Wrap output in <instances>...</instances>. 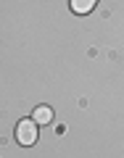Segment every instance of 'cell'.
<instances>
[{
  "mask_svg": "<svg viewBox=\"0 0 124 158\" xmlns=\"http://www.w3.org/2000/svg\"><path fill=\"white\" fill-rule=\"evenodd\" d=\"M32 118L37 121V124H50V121H53V108L50 106H37Z\"/></svg>",
  "mask_w": 124,
  "mask_h": 158,
  "instance_id": "3957f363",
  "label": "cell"
},
{
  "mask_svg": "<svg viewBox=\"0 0 124 158\" xmlns=\"http://www.w3.org/2000/svg\"><path fill=\"white\" fill-rule=\"evenodd\" d=\"M95 6H98V0H71V11L77 13V16H85V13H90Z\"/></svg>",
  "mask_w": 124,
  "mask_h": 158,
  "instance_id": "7a4b0ae2",
  "label": "cell"
},
{
  "mask_svg": "<svg viewBox=\"0 0 124 158\" xmlns=\"http://www.w3.org/2000/svg\"><path fill=\"white\" fill-rule=\"evenodd\" d=\"M37 127L40 124L34 118H21L19 127H16V142H21V145H34V142H37V135H40Z\"/></svg>",
  "mask_w": 124,
  "mask_h": 158,
  "instance_id": "6da1fadb",
  "label": "cell"
}]
</instances>
